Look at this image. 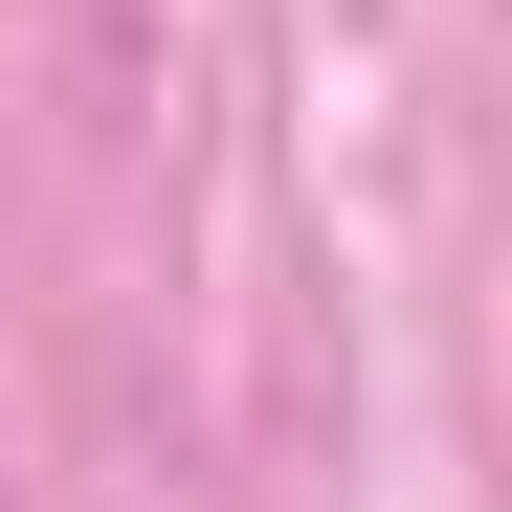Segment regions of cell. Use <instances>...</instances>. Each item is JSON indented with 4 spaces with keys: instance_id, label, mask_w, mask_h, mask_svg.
<instances>
[{
    "instance_id": "obj_1",
    "label": "cell",
    "mask_w": 512,
    "mask_h": 512,
    "mask_svg": "<svg viewBox=\"0 0 512 512\" xmlns=\"http://www.w3.org/2000/svg\"><path fill=\"white\" fill-rule=\"evenodd\" d=\"M0 512H23V490H0Z\"/></svg>"
}]
</instances>
